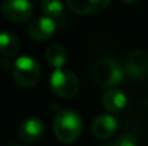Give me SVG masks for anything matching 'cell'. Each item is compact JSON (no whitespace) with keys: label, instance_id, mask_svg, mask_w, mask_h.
<instances>
[{"label":"cell","instance_id":"obj_1","mask_svg":"<svg viewBox=\"0 0 148 146\" xmlns=\"http://www.w3.org/2000/svg\"><path fill=\"white\" fill-rule=\"evenodd\" d=\"M53 132L56 139L64 144L75 141L82 132L81 116L72 110L59 111L53 119Z\"/></svg>","mask_w":148,"mask_h":146},{"label":"cell","instance_id":"obj_2","mask_svg":"<svg viewBox=\"0 0 148 146\" xmlns=\"http://www.w3.org/2000/svg\"><path fill=\"white\" fill-rule=\"evenodd\" d=\"M92 78L100 87L112 88L123 82V71L117 59L112 57H104L94 65Z\"/></svg>","mask_w":148,"mask_h":146},{"label":"cell","instance_id":"obj_3","mask_svg":"<svg viewBox=\"0 0 148 146\" xmlns=\"http://www.w3.org/2000/svg\"><path fill=\"white\" fill-rule=\"evenodd\" d=\"M12 76L20 87H34L40 79V67L33 57H18L16 59V62L13 64Z\"/></svg>","mask_w":148,"mask_h":146},{"label":"cell","instance_id":"obj_4","mask_svg":"<svg viewBox=\"0 0 148 146\" xmlns=\"http://www.w3.org/2000/svg\"><path fill=\"white\" fill-rule=\"evenodd\" d=\"M49 85L52 92L61 98H72L79 91L78 78L69 70H55L49 79Z\"/></svg>","mask_w":148,"mask_h":146},{"label":"cell","instance_id":"obj_5","mask_svg":"<svg viewBox=\"0 0 148 146\" xmlns=\"http://www.w3.org/2000/svg\"><path fill=\"white\" fill-rule=\"evenodd\" d=\"M34 7L30 0H4L1 13L8 21L20 23L27 21L33 16Z\"/></svg>","mask_w":148,"mask_h":146},{"label":"cell","instance_id":"obj_6","mask_svg":"<svg viewBox=\"0 0 148 146\" xmlns=\"http://www.w3.org/2000/svg\"><path fill=\"white\" fill-rule=\"evenodd\" d=\"M127 74L134 80H144L148 75V52L144 49H136L129 54L126 59Z\"/></svg>","mask_w":148,"mask_h":146},{"label":"cell","instance_id":"obj_7","mask_svg":"<svg viewBox=\"0 0 148 146\" xmlns=\"http://www.w3.org/2000/svg\"><path fill=\"white\" fill-rule=\"evenodd\" d=\"M56 31V21L48 17H38L29 25V35L35 41H46L53 36Z\"/></svg>","mask_w":148,"mask_h":146},{"label":"cell","instance_id":"obj_8","mask_svg":"<svg viewBox=\"0 0 148 146\" xmlns=\"http://www.w3.org/2000/svg\"><path fill=\"white\" fill-rule=\"evenodd\" d=\"M118 127V122L110 114H103L94 119L91 126V132L96 139L107 140L110 139L116 133Z\"/></svg>","mask_w":148,"mask_h":146},{"label":"cell","instance_id":"obj_9","mask_svg":"<svg viewBox=\"0 0 148 146\" xmlns=\"http://www.w3.org/2000/svg\"><path fill=\"white\" fill-rule=\"evenodd\" d=\"M44 131H46V127L43 122L38 118L30 116L21 122L18 135L25 142H36L43 137Z\"/></svg>","mask_w":148,"mask_h":146},{"label":"cell","instance_id":"obj_10","mask_svg":"<svg viewBox=\"0 0 148 146\" xmlns=\"http://www.w3.org/2000/svg\"><path fill=\"white\" fill-rule=\"evenodd\" d=\"M103 106L105 110H108L109 113H118L121 111L127 103V97L125 96V93L120 89L116 88H110L109 91L104 93L101 98Z\"/></svg>","mask_w":148,"mask_h":146},{"label":"cell","instance_id":"obj_11","mask_svg":"<svg viewBox=\"0 0 148 146\" xmlns=\"http://www.w3.org/2000/svg\"><path fill=\"white\" fill-rule=\"evenodd\" d=\"M66 51L62 45L60 44H51V45L47 48L46 52V59L48 62V65L51 67H53L55 70L62 69V66L66 62Z\"/></svg>","mask_w":148,"mask_h":146},{"label":"cell","instance_id":"obj_12","mask_svg":"<svg viewBox=\"0 0 148 146\" xmlns=\"http://www.w3.org/2000/svg\"><path fill=\"white\" fill-rule=\"evenodd\" d=\"M20 52V41L8 31L0 32V53L5 57H14Z\"/></svg>","mask_w":148,"mask_h":146},{"label":"cell","instance_id":"obj_13","mask_svg":"<svg viewBox=\"0 0 148 146\" xmlns=\"http://www.w3.org/2000/svg\"><path fill=\"white\" fill-rule=\"evenodd\" d=\"M40 8L46 14V17L53 21L59 20L64 13V5H62L61 0H42Z\"/></svg>","mask_w":148,"mask_h":146},{"label":"cell","instance_id":"obj_14","mask_svg":"<svg viewBox=\"0 0 148 146\" xmlns=\"http://www.w3.org/2000/svg\"><path fill=\"white\" fill-rule=\"evenodd\" d=\"M68 7L73 13L79 16L92 14V8L90 4V0H66Z\"/></svg>","mask_w":148,"mask_h":146},{"label":"cell","instance_id":"obj_15","mask_svg":"<svg viewBox=\"0 0 148 146\" xmlns=\"http://www.w3.org/2000/svg\"><path fill=\"white\" fill-rule=\"evenodd\" d=\"M114 146H138V140L134 135H121L116 142L113 144Z\"/></svg>","mask_w":148,"mask_h":146},{"label":"cell","instance_id":"obj_16","mask_svg":"<svg viewBox=\"0 0 148 146\" xmlns=\"http://www.w3.org/2000/svg\"><path fill=\"white\" fill-rule=\"evenodd\" d=\"M110 1H112V0H90V4H91L92 12L96 13V12H100V10L105 9V8L110 4Z\"/></svg>","mask_w":148,"mask_h":146},{"label":"cell","instance_id":"obj_17","mask_svg":"<svg viewBox=\"0 0 148 146\" xmlns=\"http://www.w3.org/2000/svg\"><path fill=\"white\" fill-rule=\"evenodd\" d=\"M0 66H3V67H4V69H8V67H10V66L13 67V65L10 64V62L8 61V59H4V61H1V64H0Z\"/></svg>","mask_w":148,"mask_h":146},{"label":"cell","instance_id":"obj_18","mask_svg":"<svg viewBox=\"0 0 148 146\" xmlns=\"http://www.w3.org/2000/svg\"><path fill=\"white\" fill-rule=\"evenodd\" d=\"M123 3H126V4H135V3H138L139 0H122Z\"/></svg>","mask_w":148,"mask_h":146},{"label":"cell","instance_id":"obj_19","mask_svg":"<svg viewBox=\"0 0 148 146\" xmlns=\"http://www.w3.org/2000/svg\"><path fill=\"white\" fill-rule=\"evenodd\" d=\"M103 146H114V145H110V144H108V145H103Z\"/></svg>","mask_w":148,"mask_h":146},{"label":"cell","instance_id":"obj_20","mask_svg":"<svg viewBox=\"0 0 148 146\" xmlns=\"http://www.w3.org/2000/svg\"><path fill=\"white\" fill-rule=\"evenodd\" d=\"M13 146H22V145H13Z\"/></svg>","mask_w":148,"mask_h":146}]
</instances>
